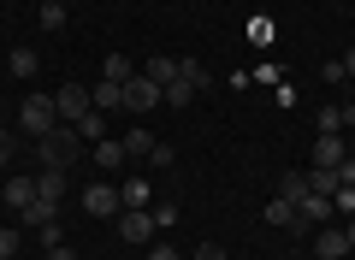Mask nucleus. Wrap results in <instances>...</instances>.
I'll return each mask as SVG.
<instances>
[{"label": "nucleus", "mask_w": 355, "mask_h": 260, "mask_svg": "<svg viewBox=\"0 0 355 260\" xmlns=\"http://www.w3.org/2000/svg\"><path fill=\"white\" fill-rule=\"evenodd\" d=\"M77 154H83V137H77L71 124H53L48 137H36V160H42V166H60V172H65Z\"/></svg>", "instance_id": "nucleus-1"}, {"label": "nucleus", "mask_w": 355, "mask_h": 260, "mask_svg": "<svg viewBox=\"0 0 355 260\" xmlns=\"http://www.w3.org/2000/svg\"><path fill=\"white\" fill-rule=\"evenodd\" d=\"M18 124H24L30 137H48L53 124H60V107H53V95H30L24 107H18Z\"/></svg>", "instance_id": "nucleus-2"}, {"label": "nucleus", "mask_w": 355, "mask_h": 260, "mask_svg": "<svg viewBox=\"0 0 355 260\" xmlns=\"http://www.w3.org/2000/svg\"><path fill=\"white\" fill-rule=\"evenodd\" d=\"M119 236H125L130 248H142V243H154V236H160V225H154L148 207H125V213H119Z\"/></svg>", "instance_id": "nucleus-3"}, {"label": "nucleus", "mask_w": 355, "mask_h": 260, "mask_svg": "<svg viewBox=\"0 0 355 260\" xmlns=\"http://www.w3.org/2000/svg\"><path fill=\"white\" fill-rule=\"evenodd\" d=\"M160 101H166V89H160V83H148L142 71H137V77L125 83V112H130V119H142V112H154Z\"/></svg>", "instance_id": "nucleus-4"}, {"label": "nucleus", "mask_w": 355, "mask_h": 260, "mask_svg": "<svg viewBox=\"0 0 355 260\" xmlns=\"http://www.w3.org/2000/svg\"><path fill=\"white\" fill-rule=\"evenodd\" d=\"M83 213H89V219H113V213H125L119 184H89V189H83Z\"/></svg>", "instance_id": "nucleus-5"}, {"label": "nucleus", "mask_w": 355, "mask_h": 260, "mask_svg": "<svg viewBox=\"0 0 355 260\" xmlns=\"http://www.w3.org/2000/svg\"><path fill=\"white\" fill-rule=\"evenodd\" d=\"M53 107H60V124H77L83 112H95V101H89L83 83H65V89H53Z\"/></svg>", "instance_id": "nucleus-6"}, {"label": "nucleus", "mask_w": 355, "mask_h": 260, "mask_svg": "<svg viewBox=\"0 0 355 260\" xmlns=\"http://www.w3.org/2000/svg\"><path fill=\"white\" fill-rule=\"evenodd\" d=\"M326 219H331V196H314V189H308V196L296 201V231H320Z\"/></svg>", "instance_id": "nucleus-7"}, {"label": "nucleus", "mask_w": 355, "mask_h": 260, "mask_svg": "<svg viewBox=\"0 0 355 260\" xmlns=\"http://www.w3.org/2000/svg\"><path fill=\"white\" fill-rule=\"evenodd\" d=\"M338 160H349L343 137H338V130H320V137H314V172H331Z\"/></svg>", "instance_id": "nucleus-8"}, {"label": "nucleus", "mask_w": 355, "mask_h": 260, "mask_svg": "<svg viewBox=\"0 0 355 260\" xmlns=\"http://www.w3.org/2000/svg\"><path fill=\"white\" fill-rule=\"evenodd\" d=\"M314 254H320V260H343V254H349L343 225H320V231H314Z\"/></svg>", "instance_id": "nucleus-9"}, {"label": "nucleus", "mask_w": 355, "mask_h": 260, "mask_svg": "<svg viewBox=\"0 0 355 260\" xmlns=\"http://www.w3.org/2000/svg\"><path fill=\"white\" fill-rule=\"evenodd\" d=\"M71 130H77V137L89 142V148H95V142H107V137H113V124H107V112H83V119H77Z\"/></svg>", "instance_id": "nucleus-10"}, {"label": "nucleus", "mask_w": 355, "mask_h": 260, "mask_svg": "<svg viewBox=\"0 0 355 260\" xmlns=\"http://www.w3.org/2000/svg\"><path fill=\"white\" fill-rule=\"evenodd\" d=\"M89 101H95V112H113V107H125V83H89Z\"/></svg>", "instance_id": "nucleus-11"}, {"label": "nucleus", "mask_w": 355, "mask_h": 260, "mask_svg": "<svg viewBox=\"0 0 355 260\" xmlns=\"http://www.w3.org/2000/svg\"><path fill=\"white\" fill-rule=\"evenodd\" d=\"M119 201H125V207H154V184L148 177H125V184H119Z\"/></svg>", "instance_id": "nucleus-12"}, {"label": "nucleus", "mask_w": 355, "mask_h": 260, "mask_svg": "<svg viewBox=\"0 0 355 260\" xmlns=\"http://www.w3.org/2000/svg\"><path fill=\"white\" fill-rule=\"evenodd\" d=\"M36 196L42 201H65V172H60V166H42V172H36Z\"/></svg>", "instance_id": "nucleus-13"}, {"label": "nucleus", "mask_w": 355, "mask_h": 260, "mask_svg": "<svg viewBox=\"0 0 355 260\" xmlns=\"http://www.w3.org/2000/svg\"><path fill=\"white\" fill-rule=\"evenodd\" d=\"M30 201H36V177H6V207L24 213Z\"/></svg>", "instance_id": "nucleus-14"}, {"label": "nucleus", "mask_w": 355, "mask_h": 260, "mask_svg": "<svg viewBox=\"0 0 355 260\" xmlns=\"http://www.w3.org/2000/svg\"><path fill=\"white\" fill-rule=\"evenodd\" d=\"M130 154H125V142L119 137H107V142H95V166H101V172H119V166H125Z\"/></svg>", "instance_id": "nucleus-15"}, {"label": "nucleus", "mask_w": 355, "mask_h": 260, "mask_svg": "<svg viewBox=\"0 0 355 260\" xmlns=\"http://www.w3.org/2000/svg\"><path fill=\"white\" fill-rule=\"evenodd\" d=\"M142 77H148V83H160V89H166V83H178V60H166V53H154V60L142 65Z\"/></svg>", "instance_id": "nucleus-16"}, {"label": "nucleus", "mask_w": 355, "mask_h": 260, "mask_svg": "<svg viewBox=\"0 0 355 260\" xmlns=\"http://www.w3.org/2000/svg\"><path fill=\"white\" fill-rule=\"evenodd\" d=\"M266 225H284V231H296V201L272 196V201H266Z\"/></svg>", "instance_id": "nucleus-17"}, {"label": "nucleus", "mask_w": 355, "mask_h": 260, "mask_svg": "<svg viewBox=\"0 0 355 260\" xmlns=\"http://www.w3.org/2000/svg\"><path fill=\"white\" fill-rule=\"evenodd\" d=\"M119 142H125V154H137V160H148V148H154V130H137V124H130V130H125Z\"/></svg>", "instance_id": "nucleus-18"}, {"label": "nucleus", "mask_w": 355, "mask_h": 260, "mask_svg": "<svg viewBox=\"0 0 355 260\" xmlns=\"http://www.w3.org/2000/svg\"><path fill=\"white\" fill-rule=\"evenodd\" d=\"M101 77H107V83H130L137 71H130V60H125V53H107V60H101Z\"/></svg>", "instance_id": "nucleus-19"}, {"label": "nucleus", "mask_w": 355, "mask_h": 260, "mask_svg": "<svg viewBox=\"0 0 355 260\" xmlns=\"http://www.w3.org/2000/svg\"><path fill=\"white\" fill-rule=\"evenodd\" d=\"M53 219H60V201H30V207H24V225H53Z\"/></svg>", "instance_id": "nucleus-20"}, {"label": "nucleus", "mask_w": 355, "mask_h": 260, "mask_svg": "<svg viewBox=\"0 0 355 260\" xmlns=\"http://www.w3.org/2000/svg\"><path fill=\"white\" fill-rule=\"evenodd\" d=\"M6 71H12V77H36V48H12Z\"/></svg>", "instance_id": "nucleus-21"}, {"label": "nucleus", "mask_w": 355, "mask_h": 260, "mask_svg": "<svg viewBox=\"0 0 355 260\" xmlns=\"http://www.w3.org/2000/svg\"><path fill=\"white\" fill-rule=\"evenodd\" d=\"M279 196H284V201H302V196H308V172H284V177H279Z\"/></svg>", "instance_id": "nucleus-22"}, {"label": "nucleus", "mask_w": 355, "mask_h": 260, "mask_svg": "<svg viewBox=\"0 0 355 260\" xmlns=\"http://www.w3.org/2000/svg\"><path fill=\"white\" fill-rule=\"evenodd\" d=\"M178 77H184L190 89H207V83H214V77H207V65H196V60H178Z\"/></svg>", "instance_id": "nucleus-23"}, {"label": "nucleus", "mask_w": 355, "mask_h": 260, "mask_svg": "<svg viewBox=\"0 0 355 260\" xmlns=\"http://www.w3.org/2000/svg\"><path fill=\"white\" fill-rule=\"evenodd\" d=\"M331 213H338V219H355V184H343L338 196H331Z\"/></svg>", "instance_id": "nucleus-24"}, {"label": "nucleus", "mask_w": 355, "mask_h": 260, "mask_svg": "<svg viewBox=\"0 0 355 260\" xmlns=\"http://www.w3.org/2000/svg\"><path fill=\"white\" fill-rule=\"evenodd\" d=\"M196 101V89L184 83V77H178V83H166V107H190Z\"/></svg>", "instance_id": "nucleus-25"}, {"label": "nucleus", "mask_w": 355, "mask_h": 260, "mask_svg": "<svg viewBox=\"0 0 355 260\" xmlns=\"http://www.w3.org/2000/svg\"><path fill=\"white\" fill-rule=\"evenodd\" d=\"M148 166H154V172H172V166H178V154L166 148V142H154V148H148Z\"/></svg>", "instance_id": "nucleus-26"}, {"label": "nucleus", "mask_w": 355, "mask_h": 260, "mask_svg": "<svg viewBox=\"0 0 355 260\" xmlns=\"http://www.w3.org/2000/svg\"><path fill=\"white\" fill-rule=\"evenodd\" d=\"M36 24L48 30V36H53V30H65V6H42V12H36Z\"/></svg>", "instance_id": "nucleus-27"}, {"label": "nucleus", "mask_w": 355, "mask_h": 260, "mask_svg": "<svg viewBox=\"0 0 355 260\" xmlns=\"http://www.w3.org/2000/svg\"><path fill=\"white\" fill-rule=\"evenodd\" d=\"M0 260H18V231L12 225H0Z\"/></svg>", "instance_id": "nucleus-28"}, {"label": "nucleus", "mask_w": 355, "mask_h": 260, "mask_svg": "<svg viewBox=\"0 0 355 260\" xmlns=\"http://www.w3.org/2000/svg\"><path fill=\"white\" fill-rule=\"evenodd\" d=\"M36 236H42V248H60V243H65V231H60V219H53V225H36Z\"/></svg>", "instance_id": "nucleus-29"}, {"label": "nucleus", "mask_w": 355, "mask_h": 260, "mask_svg": "<svg viewBox=\"0 0 355 260\" xmlns=\"http://www.w3.org/2000/svg\"><path fill=\"white\" fill-rule=\"evenodd\" d=\"M148 213H154V225H160V231H166V225H178V207H172V201H154Z\"/></svg>", "instance_id": "nucleus-30"}, {"label": "nucleus", "mask_w": 355, "mask_h": 260, "mask_svg": "<svg viewBox=\"0 0 355 260\" xmlns=\"http://www.w3.org/2000/svg\"><path fill=\"white\" fill-rule=\"evenodd\" d=\"M320 83H349V71H343V60H331L326 71H320Z\"/></svg>", "instance_id": "nucleus-31"}, {"label": "nucleus", "mask_w": 355, "mask_h": 260, "mask_svg": "<svg viewBox=\"0 0 355 260\" xmlns=\"http://www.w3.org/2000/svg\"><path fill=\"white\" fill-rule=\"evenodd\" d=\"M196 260H225V248L219 243H196Z\"/></svg>", "instance_id": "nucleus-32"}, {"label": "nucleus", "mask_w": 355, "mask_h": 260, "mask_svg": "<svg viewBox=\"0 0 355 260\" xmlns=\"http://www.w3.org/2000/svg\"><path fill=\"white\" fill-rule=\"evenodd\" d=\"M148 260H178V248L172 243H148Z\"/></svg>", "instance_id": "nucleus-33"}, {"label": "nucleus", "mask_w": 355, "mask_h": 260, "mask_svg": "<svg viewBox=\"0 0 355 260\" xmlns=\"http://www.w3.org/2000/svg\"><path fill=\"white\" fill-rule=\"evenodd\" d=\"M338 119H343V130H355V101H343V107H338Z\"/></svg>", "instance_id": "nucleus-34"}, {"label": "nucleus", "mask_w": 355, "mask_h": 260, "mask_svg": "<svg viewBox=\"0 0 355 260\" xmlns=\"http://www.w3.org/2000/svg\"><path fill=\"white\" fill-rule=\"evenodd\" d=\"M12 148H18V142H12V137H6V130H0V166L12 160Z\"/></svg>", "instance_id": "nucleus-35"}, {"label": "nucleus", "mask_w": 355, "mask_h": 260, "mask_svg": "<svg viewBox=\"0 0 355 260\" xmlns=\"http://www.w3.org/2000/svg\"><path fill=\"white\" fill-rule=\"evenodd\" d=\"M48 260H77V254H71V248L60 243V248H48Z\"/></svg>", "instance_id": "nucleus-36"}, {"label": "nucleus", "mask_w": 355, "mask_h": 260, "mask_svg": "<svg viewBox=\"0 0 355 260\" xmlns=\"http://www.w3.org/2000/svg\"><path fill=\"white\" fill-rule=\"evenodd\" d=\"M343 71H349V83H355V48H349V53H343Z\"/></svg>", "instance_id": "nucleus-37"}, {"label": "nucleus", "mask_w": 355, "mask_h": 260, "mask_svg": "<svg viewBox=\"0 0 355 260\" xmlns=\"http://www.w3.org/2000/svg\"><path fill=\"white\" fill-rule=\"evenodd\" d=\"M343 236H349V254H355V219H343Z\"/></svg>", "instance_id": "nucleus-38"}, {"label": "nucleus", "mask_w": 355, "mask_h": 260, "mask_svg": "<svg viewBox=\"0 0 355 260\" xmlns=\"http://www.w3.org/2000/svg\"><path fill=\"white\" fill-rule=\"evenodd\" d=\"M42 6H65V0H42Z\"/></svg>", "instance_id": "nucleus-39"}, {"label": "nucleus", "mask_w": 355, "mask_h": 260, "mask_svg": "<svg viewBox=\"0 0 355 260\" xmlns=\"http://www.w3.org/2000/svg\"><path fill=\"white\" fill-rule=\"evenodd\" d=\"M349 101H355V83H349Z\"/></svg>", "instance_id": "nucleus-40"}, {"label": "nucleus", "mask_w": 355, "mask_h": 260, "mask_svg": "<svg viewBox=\"0 0 355 260\" xmlns=\"http://www.w3.org/2000/svg\"><path fill=\"white\" fill-rule=\"evenodd\" d=\"M291 260H302V254H291Z\"/></svg>", "instance_id": "nucleus-41"}]
</instances>
